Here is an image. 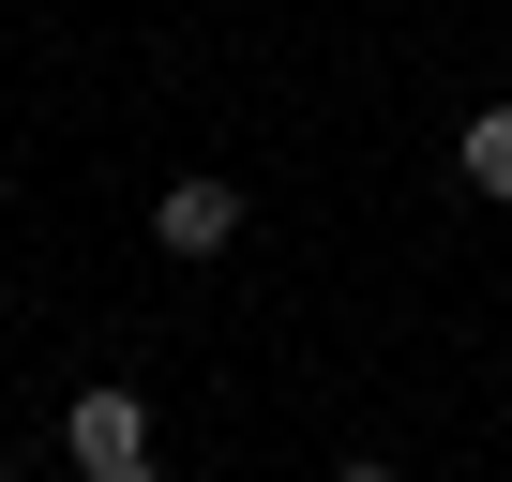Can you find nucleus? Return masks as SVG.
<instances>
[{"label": "nucleus", "instance_id": "f257e3e1", "mask_svg": "<svg viewBox=\"0 0 512 482\" xmlns=\"http://www.w3.org/2000/svg\"><path fill=\"white\" fill-rule=\"evenodd\" d=\"M241 241V181H166L151 196V257H226Z\"/></svg>", "mask_w": 512, "mask_h": 482}, {"label": "nucleus", "instance_id": "f03ea898", "mask_svg": "<svg viewBox=\"0 0 512 482\" xmlns=\"http://www.w3.org/2000/svg\"><path fill=\"white\" fill-rule=\"evenodd\" d=\"M61 437H76V467H121V452H151V407H136V392H76Z\"/></svg>", "mask_w": 512, "mask_h": 482}, {"label": "nucleus", "instance_id": "7ed1b4c3", "mask_svg": "<svg viewBox=\"0 0 512 482\" xmlns=\"http://www.w3.org/2000/svg\"><path fill=\"white\" fill-rule=\"evenodd\" d=\"M452 166H467L482 196H512V106H467V136H452Z\"/></svg>", "mask_w": 512, "mask_h": 482}, {"label": "nucleus", "instance_id": "20e7f679", "mask_svg": "<svg viewBox=\"0 0 512 482\" xmlns=\"http://www.w3.org/2000/svg\"><path fill=\"white\" fill-rule=\"evenodd\" d=\"M76 482H166V467H151V452H121V467H76Z\"/></svg>", "mask_w": 512, "mask_h": 482}, {"label": "nucleus", "instance_id": "39448f33", "mask_svg": "<svg viewBox=\"0 0 512 482\" xmlns=\"http://www.w3.org/2000/svg\"><path fill=\"white\" fill-rule=\"evenodd\" d=\"M332 482H392V467H332Z\"/></svg>", "mask_w": 512, "mask_h": 482}, {"label": "nucleus", "instance_id": "423d86ee", "mask_svg": "<svg viewBox=\"0 0 512 482\" xmlns=\"http://www.w3.org/2000/svg\"><path fill=\"white\" fill-rule=\"evenodd\" d=\"M0 482H16V467H0Z\"/></svg>", "mask_w": 512, "mask_h": 482}]
</instances>
